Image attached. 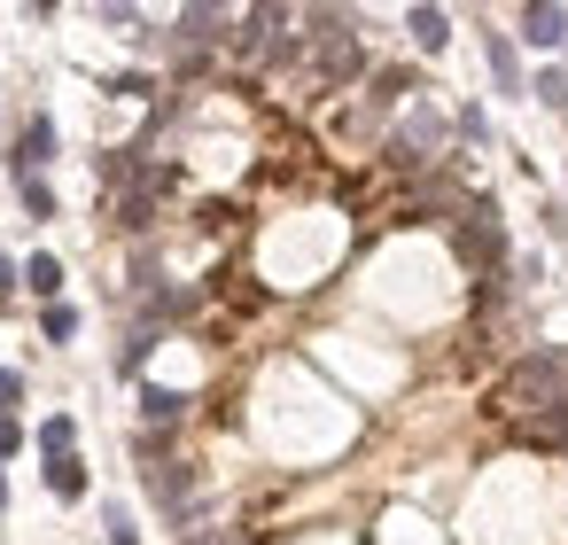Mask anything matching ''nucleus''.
I'll use <instances>...</instances> for the list:
<instances>
[{
  "mask_svg": "<svg viewBox=\"0 0 568 545\" xmlns=\"http://www.w3.org/2000/svg\"><path fill=\"white\" fill-rule=\"evenodd\" d=\"M568 397V359L560 351H529L514 374H506V405H537V413H552Z\"/></svg>",
  "mask_w": 568,
  "mask_h": 545,
  "instance_id": "1",
  "label": "nucleus"
},
{
  "mask_svg": "<svg viewBox=\"0 0 568 545\" xmlns=\"http://www.w3.org/2000/svg\"><path fill=\"white\" fill-rule=\"evenodd\" d=\"M459 258H467V265H483V273L506 258V226H498V211H490V203H475V211L459 219Z\"/></svg>",
  "mask_w": 568,
  "mask_h": 545,
  "instance_id": "2",
  "label": "nucleus"
},
{
  "mask_svg": "<svg viewBox=\"0 0 568 545\" xmlns=\"http://www.w3.org/2000/svg\"><path fill=\"white\" fill-rule=\"evenodd\" d=\"M312 55H320V71H327V79H351V71H358V40L343 32V17H320Z\"/></svg>",
  "mask_w": 568,
  "mask_h": 545,
  "instance_id": "3",
  "label": "nucleus"
},
{
  "mask_svg": "<svg viewBox=\"0 0 568 545\" xmlns=\"http://www.w3.org/2000/svg\"><path fill=\"white\" fill-rule=\"evenodd\" d=\"M48 157H55V118H32L24 141H17V157H9V172H17V180H40Z\"/></svg>",
  "mask_w": 568,
  "mask_h": 545,
  "instance_id": "4",
  "label": "nucleus"
},
{
  "mask_svg": "<svg viewBox=\"0 0 568 545\" xmlns=\"http://www.w3.org/2000/svg\"><path fill=\"white\" fill-rule=\"evenodd\" d=\"M521 40H529V48H560V40H568V9L529 0V9H521Z\"/></svg>",
  "mask_w": 568,
  "mask_h": 545,
  "instance_id": "5",
  "label": "nucleus"
},
{
  "mask_svg": "<svg viewBox=\"0 0 568 545\" xmlns=\"http://www.w3.org/2000/svg\"><path fill=\"white\" fill-rule=\"evenodd\" d=\"M405 32H413V48H420V55H436V48L452 40V17H444V9H413V17H405Z\"/></svg>",
  "mask_w": 568,
  "mask_h": 545,
  "instance_id": "6",
  "label": "nucleus"
},
{
  "mask_svg": "<svg viewBox=\"0 0 568 545\" xmlns=\"http://www.w3.org/2000/svg\"><path fill=\"white\" fill-rule=\"evenodd\" d=\"M436 141H444V118H428V110H413V125L397 133V157H405V164H420V149H436Z\"/></svg>",
  "mask_w": 568,
  "mask_h": 545,
  "instance_id": "7",
  "label": "nucleus"
},
{
  "mask_svg": "<svg viewBox=\"0 0 568 545\" xmlns=\"http://www.w3.org/2000/svg\"><path fill=\"white\" fill-rule=\"evenodd\" d=\"M17 281H24V289H32V296H48V304H55V296H63V265H55V258H48V250H40V258H24V265H17Z\"/></svg>",
  "mask_w": 568,
  "mask_h": 545,
  "instance_id": "8",
  "label": "nucleus"
},
{
  "mask_svg": "<svg viewBox=\"0 0 568 545\" xmlns=\"http://www.w3.org/2000/svg\"><path fill=\"white\" fill-rule=\"evenodd\" d=\"M490 79H498V94H529V87H521V63H514V40H506V32H490Z\"/></svg>",
  "mask_w": 568,
  "mask_h": 545,
  "instance_id": "9",
  "label": "nucleus"
},
{
  "mask_svg": "<svg viewBox=\"0 0 568 545\" xmlns=\"http://www.w3.org/2000/svg\"><path fill=\"white\" fill-rule=\"evenodd\" d=\"M40 452H48V460H71V452H79V428H71V413H48V421H40Z\"/></svg>",
  "mask_w": 568,
  "mask_h": 545,
  "instance_id": "10",
  "label": "nucleus"
},
{
  "mask_svg": "<svg viewBox=\"0 0 568 545\" xmlns=\"http://www.w3.org/2000/svg\"><path fill=\"white\" fill-rule=\"evenodd\" d=\"M219 32H226V17H219V9H187V17H180V40H187V48H211Z\"/></svg>",
  "mask_w": 568,
  "mask_h": 545,
  "instance_id": "11",
  "label": "nucleus"
},
{
  "mask_svg": "<svg viewBox=\"0 0 568 545\" xmlns=\"http://www.w3.org/2000/svg\"><path fill=\"white\" fill-rule=\"evenodd\" d=\"M48 491H55V498H87V467H79V452H71V460H48Z\"/></svg>",
  "mask_w": 568,
  "mask_h": 545,
  "instance_id": "12",
  "label": "nucleus"
},
{
  "mask_svg": "<svg viewBox=\"0 0 568 545\" xmlns=\"http://www.w3.org/2000/svg\"><path fill=\"white\" fill-rule=\"evenodd\" d=\"M141 413H149V421H180V413H187V397H180V390H156V382H149V390H141Z\"/></svg>",
  "mask_w": 568,
  "mask_h": 545,
  "instance_id": "13",
  "label": "nucleus"
},
{
  "mask_svg": "<svg viewBox=\"0 0 568 545\" xmlns=\"http://www.w3.org/2000/svg\"><path fill=\"white\" fill-rule=\"evenodd\" d=\"M529 436H537V444H560V452H568V397H560L552 413H537V421H529Z\"/></svg>",
  "mask_w": 568,
  "mask_h": 545,
  "instance_id": "14",
  "label": "nucleus"
},
{
  "mask_svg": "<svg viewBox=\"0 0 568 545\" xmlns=\"http://www.w3.org/2000/svg\"><path fill=\"white\" fill-rule=\"evenodd\" d=\"M149 483H156V498L180 514V498H187V475H180V467H149Z\"/></svg>",
  "mask_w": 568,
  "mask_h": 545,
  "instance_id": "15",
  "label": "nucleus"
},
{
  "mask_svg": "<svg viewBox=\"0 0 568 545\" xmlns=\"http://www.w3.org/2000/svg\"><path fill=\"white\" fill-rule=\"evenodd\" d=\"M17 195H24V211H32V219H55V195H48V180H17Z\"/></svg>",
  "mask_w": 568,
  "mask_h": 545,
  "instance_id": "16",
  "label": "nucleus"
},
{
  "mask_svg": "<svg viewBox=\"0 0 568 545\" xmlns=\"http://www.w3.org/2000/svg\"><path fill=\"white\" fill-rule=\"evenodd\" d=\"M40 327H48V343H71V335H79V312H71V304H48Z\"/></svg>",
  "mask_w": 568,
  "mask_h": 545,
  "instance_id": "17",
  "label": "nucleus"
},
{
  "mask_svg": "<svg viewBox=\"0 0 568 545\" xmlns=\"http://www.w3.org/2000/svg\"><path fill=\"white\" fill-rule=\"evenodd\" d=\"M529 94H537V102H545V110H568V71H545V79H537V87H529Z\"/></svg>",
  "mask_w": 568,
  "mask_h": 545,
  "instance_id": "18",
  "label": "nucleus"
},
{
  "mask_svg": "<svg viewBox=\"0 0 568 545\" xmlns=\"http://www.w3.org/2000/svg\"><path fill=\"white\" fill-rule=\"evenodd\" d=\"M102 529H110V545H141V529H133L125 506H102Z\"/></svg>",
  "mask_w": 568,
  "mask_h": 545,
  "instance_id": "19",
  "label": "nucleus"
},
{
  "mask_svg": "<svg viewBox=\"0 0 568 545\" xmlns=\"http://www.w3.org/2000/svg\"><path fill=\"white\" fill-rule=\"evenodd\" d=\"M17 405H24V374L0 366V421H17Z\"/></svg>",
  "mask_w": 568,
  "mask_h": 545,
  "instance_id": "20",
  "label": "nucleus"
},
{
  "mask_svg": "<svg viewBox=\"0 0 568 545\" xmlns=\"http://www.w3.org/2000/svg\"><path fill=\"white\" fill-rule=\"evenodd\" d=\"M374 94H382V102H397V94H413V71H382V79H374Z\"/></svg>",
  "mask_w": 568,
  "mask_h": 545,
  "instance_id": "21",
  "label": "nucleus"
},
{
  "mask_svg": "<svg viewBox=\"0 0 568 545\" xmlns=\"http://www.w3.org/2000/svg\"><path fill=\"white\" fill-rule=\"evenodd\" d=\"M17 444H24V428H17V421H0V460H9Z\"/></svg>",
  "mask_w": 568,
  "mask_h": 545,
  "instance_id": "22",
  "label": "nucleus"
},
{
  "mask_svg": "<svg viewBox=\"0 0 568 545\" xmlns=\"http://www.w3.org/2000/svg\"><path fill=\"white\" fill-rule=\"evenodd\" d=\"M9 289H17V265H9V258H0V304H9Z\"/></svg>",
  "mask_w": 568,
  "mask_h": 545,
  "instance_id": "23",
  "label": "nucleus"
},
{
  "mask_svg": "<svg viewBox=\"0 0 568 545\" xmlns=\"http://www.w3.org/2000/svg\"><path fill=\"white\" fill-rule=\"evenodd\" d=\"M187 545H226V537H187Z\"/></svg>",
  "mask_w": 568,
  "mask_h": 545,
  "instance_id": "24",
  "label": "nucleus"
},
{
  "mask_svg": "<svg viewBox=\"0 0 568 545\" xmlns=\"http://www.w3.org/2000/svg\"><path fill=\"white\" fill-rule=\"evenodd\" d=\"M0 506H9V483H0Z\"/></svg>",
  "mask_w": 568,
  "mask_h": 545,
  "instance_id": "25",
  "label": "nucleus"
}]
</instances>
